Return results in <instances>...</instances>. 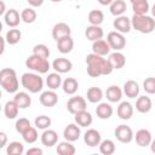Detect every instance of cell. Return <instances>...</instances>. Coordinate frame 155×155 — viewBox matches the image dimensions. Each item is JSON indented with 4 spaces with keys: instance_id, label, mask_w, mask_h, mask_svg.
I'll return each instance as SVG.
<instances>
[{
    "instance_id": "cell-6",
    "label": "cell",
    "mask_w": 155,
    "mask_h": 155,
    "mask_svg": "<svg viewBox=\"0 0 155 155\" xmlns=\"http://www.w3.org/2000/svg\"><path fill=\"white\" fill-rule=\"evenodd\" d=\"M107 41L110 45L111 50H114V51H121L126 46V39H125L124 34L120 31H116V30L108 33Z\"/></svg>"
},
{
    "instance_id": "cell-34",
    "label": "cell",
    "mask_w": 155,
    "mask_h": 155,
    "mask_svg": "<svg viewBox=\"0 0 155 155\" xmlns=\"http://www.w3.org/2000/svg\"><path fill=\"white\" fill-rule=\"evenodd\" d=\"M86 97H87V101L90 103H101L102 98H103V91L97 87V86H92L87 90V93H86Z\"/></svg>"
},
{
    "instance_id": "cell-17",
    "label": "cell",
    "mask_w": 155,
    "mask_h": 155,
    "mask_svg": "<svg viewBox=\"0 0 155 155\" xmlns=\"http://www.w3.org/2000/svg\"><path fill=\"white\" fill-rule=\"evenodd\" d=\"M21 21H22L21 15H19V12H18L17 10H15V8L7 10L6 13L4 15V22H5V24L8 25L10 28H16V27L19 24Z\"/></svg>"
},
{
    "instance_id": "cell-12",
    "label": "cell",
    "mask_w": 155,
    "mask_h": 155,
    "mask_svg": "<svg viewBox=\"0 0 155 155\" xmlns=\"http://www.w3.org/2000/svg\"><path fill=\"white\" fill-rule=\"evenodd\" d=\"M40 140H41L42 145H45V147H47V148H51V147H53V145L57 144V142H58V133H57L54 130L46 128V130H44V132L41 133Z\"/></svg>"
},
{
    "instance_id": "cell-55",
    "label": "cell",
    "mask_w": 155,
    "mask_h": 155,
    "mask_svg": "<svg viewBox=\"0 0 155 155\" xmlns=\"http://www.w3.org/2000/svg\"><path fill=\"white\" fill-rule=\"evenodd\" d=\"M51 1H52V2H61L62 0H51Z\"/></svg>"
},
{
    "instance_id": "cell-47",
    "label": "cell",
    "mask_w": 155,
    "mask_h": 155,
    "mask_svg": "<svg viewBox=\"0 0 155 155\" xmlns=\"http://www.w3.org/2000/svg\"><path fill=\"white\" fill-rule=\"evenodd\" d=\"M27 1L31 7H40L44 4V0H27Z\"/></svg>"
},
{
    "instance_id": "cell-13",
    "label": "cell",
    "mask_w": 155,
    "mask_h": 155,
    "mask_svg": "<svg viewBox=\"0 0 155 155\" xmlns=\"http://www.w3.org/2000/svg\"><path fill=\"white\" fill-rule=\"evenodd\" d=\"M80 134H81V130L78 124H69L63 130V137L65 140H69V142L78 140L80 138Z\"/></svg>"
},
{
    "instance_id": "cell-1",
    "label": "cell",
    "mask_w": 155,
    "mask_h": 155,
    "mask_svg": "<svg viewBox=\"0 0 155 155\" xmlns=\"http://www.w3.org/2000/svg\"><path fill=\"white\" fill-rule=\"evenodd\" d=\"M0 85L8 93H16L18 91L19 81L12 68H4L0 70Z\"/></svg>"
},
{
    "instance_id": "cell-24",
    "label": "cell",
    "mask_w": 155,
    "mask_h": 155,
    "mask_svg": "<svg viewBox=\"0 0 155 155\" xmlns=\"http://www.w3.org/2000/svg\"><path fill=\"white\" fill-rule=\"evenodd\" d=\"M108 61L111 63L114 69H121L126 64V57L120 51H114L113 53H109Z\"/></svg>"
},
{
    "instance_id": "cell-26",
    "label": "cell",
    "mask_w": 155,
    "mask_h": 155,
    "mask_svg": "<svg viewBox=\"0 0 155 155\" xmlns=\"http://www.w3.org/2000/svg\"><path fill=\"white\" fill-rule=\"evenodd\" d=\"M74 47V40L70 35L63 36L57 40V48L61 53H69Z\"/></svg>"
},
{
    "instance_id": "cell-23",
    "label": "cell",
    "mask_w": 155,
    "mask_h": 155,
    "mask_svg": "<svg viewBox=\"0 0 155 155\" xmlns=\"http://www.w3.org/2000/svg\"><path fill=\"white\" fill-rule=\"evenodd\" d=\"M74 121L80 127H88L93 122V117H92L91 113H88L87 110H82L74 115Z\"/></svg>"
},
{
    "instance_id": "cell-3",
    "label": "cell",
    "mask_w": 155,
    "mask_h": 155,
    "mask_svg": "<svg viewBox=\"0 0 155 155\" xmlns=\"http://www.w3.org/2000/svg\"><path fill=\"white\" fill-rule=\"evenodd\" d=\"M22 86L30 93H38L44 88V80L39 73H24L21 76Z\"/></svg>"
},
{
    "instance_id": "cell-30",
    "label": "cell",
    "mask_w": 155,
    "mask_h": 155,
    "mask_svg": "<svg viewBox=\"0 0 155 155\" xmlns=\"http://www.w3.org/2000/svg\"><path fill=\"white\" fill-rule=\"evenodd\" d=\"M19 107L17 105V103L15 101H8L5 103L4 105V114L7 119L12 120V119H16L18 116V111H19Z\"/></svg>"
},
{
    "instance_id": "cell-36",
    "label": "cell",
    "mask_w": 155,
    "mask_h": 155,
    "mask_svg": "<svg viewBox=\"0 0 155 155\" xmlns=\"http://www.w3.org/2000/svg\"><path fill=\"white\" fill-rule=\"evenodd\" d=\"M99 153L103 155H111L115 153V143L111 139H104L99 143Z\"/></svg>"
},
{
    "instance_id": "cell-33",
    "label": "cell",
    "mask_w": 155,
    "mask_h": 155,
    "mask_svg": "<svg viewBox=\"0 0 155 155\" xmlns=\"http://www.w3.org/2000/svg\"><path fill=\"white\" fill-rule=\"evenodd\" d=\"M62 78H61V74L54 71V73H50L47 76H46V85L50 90H57L58 87L62 86Z\"/></svg>"
},
{
    "instance_id": "cell-8",
    "label": "cell",
    "mask_w": 155,
    "mask_h": 155,
    "mask_svg": "<svg viewBox=\"0 0 155 155\" xmlns=\"http://www.w3.org/2000/svg\"><path fill=\"white\" fill-rule=\"evenodd\" d=\"M86 107H87V102L81 96H74V97L69 98V101L67 102V109L73 115H75L76 113H80L82 110H86Z\"/></svg>"
},
{
    "instance_id": "cell-7",
    "label": "cell",
    "mask_w": 155,
    "mask_h": 155,
    "mask_svg": "<svg viewBox=\"0 0 155 155\" xmlns=\"http://www.w3.org/2000/svg\"><path fill=\"white\" fill-rule=\"evenodd\" d=\"M114 134H115V138L120 143H124V144L131 143L132 139L134 138V133H133L132 128L130 126H127V125L116 126V128L114 130Z\"/></svg>"
},
{
    "instance_id": "cell-37",
    "label": "cell",
    "mask_w": 155,
    "mask_h": 155,
    "mask_svg": "<svg viewBox=\"0 0 155 155\" xmlns=\"http://www.w3.org/2000/svg\"><path fill=\"white\" fill-rule=\"evenodd\" d=\"M88 22L92 25H101L104 21V13L101 10H92L88 12Z\"/></svg>"
},
{
    "instance_id": "cell-48",
    "label": "cell",
    "mask_w": 155,
    "mask_h": 155,
    "mask_svg": "<svg viewBox=\"0 0 155 155\" xmlns=\"http://www.w3.org/2000/svg\"><path fill=\"white\" fill-rule=\"evenodd\" d=\"M0 138H1L0 148H5L6 147V143H7V134L5 132H0Z\"/></svg>"
},
{
    "instance_id": "cell-41",
    "label": "cell",
    "mask_w": 155,
    "mask_h": 155,
    "mask_svg": "<svg viewBox=\"0 0 155 155\" xmlns=\"http://www.w3.org/2000/svg\"><path fill=\"white\" fill-rule=\"evenodd\" d=\"M21 38H22V33L19 29H16V28L10 29L5 35V39L10 45H16L17 42H19Z\"/></svg>"
},
{
    "instance_id": "cell-14",
    "label": "cell",
    "mask_w": 155,
    "mask_h": 155,
    "mask_svg": "<svg viewBox=\"0 0 155 155\" xmlns=\"http://www.w3.org/2000/svg\"><path fill=\"white\" fill-rule=\"evenodd\" d=\"M84 142H85L86 145L93 148V147L99 145V143L102 142V136H101V133L97 130L90 128L84 134Z\"/></svg>"
},
{
    "instance_id": "cell-50",
    "label": "cell",
    "mask_w": 155,
    "mask_h": 155,
    "mask_svg": "<svg viewBox=\"0 0 155 155\" xmlns=\"http://www.w3.org/2000/svg\"><path fill=\"white\" fill-rule=\"evenodd\" d=\"M5 38H0V41H1V51H0V53L2 54L4 53V51H5Z\"/></svg>"
},
{
    "instance_id": "cell-54",
    "label": "cell",
    "mask_w": 155,
    "mask_h": 155,
    "mask_svg": "<svg viewBox=\"0 0 155 155\" xmlns=\"http://www.w3.org/2000/svg\"><path fill=\"white\" fill-rule=\"evenodd\" d=\"M131 4H134V2H138V1H144V0H130Z\"/></svg>"
},
{
    "instance_id": "cell-21",
    "label": "cell",
    "mask_w": 155,
    "mask_h": 155,
    "mask_svg": "<svg viewBox=\"0 0 155 155\" xmlns=\"http://www.w3.org/2000/svg\"><path fill=\"white\" fill-rule=\"evenodd\" d=\"M153 102L148 96H139L136 101V110L140 114H147L151 110Z\"/></svg>"
},
{
    "instance_id": "cell-46",
    "label": "cell",
    "mask_w": 155,
    "mask_h": 155,
    "mask_svg": "<svg viewBox=\"0 0 155 155\" xmlns=\"http://www.w3.org/2000/svg\"><path fill=\"white\" fill-rule=\"evenodd\" d=\"M42 149L41 148H36V147H33V148H29L27 151H25V154L27 155H42Z\"/></svg>"
},
{
    "instance_id": "cell-52",
    "label": "cell",
    "mask_w": 155,
    "mask_h": 155,
    "mask_svg": "<svg viewBox=\"0 0 155 155\" xmlns=\"http://www.w3.org/2000/svg\"><path fill=\"white\" fill-rule=\"evenodd\" d=\"M149 147H150L151 153H154V154H155V138L151 140V143H150V145H149Z\"/></svg>"
},
{
    "instance_id": "cell-5",
    "label": "cell",
    "mask_w": 155,
    "mask_h": 155,
    "mask_svg": "<svg viewBox=\"0 0 155 155\" xmlns=\"http://www.w3.org/2000/svg\"><path fill=\"white\" fill-rule=\"evenodd\" d=\"M86 64L97 67L101 70L102 75H109L114 70V68H113L111 63L108 61V58L105 59V58H103V56H99V54L93 53V52L86 56Z\"/></svg>"
},
{
    "instance_id": "cell-32",
    "label": "cell",
    "mask_w": 155,
    "mask_h": 155,
    "mask_svg": "<svg viewBox=\"0 0 155 155\" xmlns=\"http://www.w3.org/2000/svg\"><path fill=\"white\" fill-rule=\"evenodd\" d=\"M109 10H110V13L115 17L117 16H121L126 12L127 10V5L124 0H114L110 5H109Z\"/></svg>"
},
{
    "instance_id": "cell-4",
    "label": "cell",
    "mask_w": 155,
    "mask_h": 155,
    "mask_svg": "<svg viewBox=\"0 0 155 155\" xmlns=\"http://www.w3.org/2000/svg\"><path fill=\"white\" fill-rule=\"evenodd\" d=\"M25 67L35 73H39V74H46L50 69H51V64L48 62L47 58H44V57H40V56H36V54H31L27 58L25 61Z\"/></svg>"
},
{
    "instance_id": "cell-43",
    "label": "cell",
    "mask_w": 155,
    "mask_h": 155,
    "mask_svg": "<svg viewBox=\"0 0 155 155\" xmlns=\"http://www.w3.org/2000/svg\"><path fill=\"white\" fill-rule=\"evenodd\" d=\"M33 54H36V56H40L44 58H48L51 52H50V48L45 44H38L33 47Z\"/></svg>"
},
{
    "instance_id": "cell-2",
    "label": "cell",
    "mask_w": 155,
    "mask_h": 155,
    "mask_svg": "<svg viewBox=\"0 0 155 155\" xmlns=\"http://www.w3.org/2000/svg\"><path fill=\"white\" fill-rule=\"evenodd\" d=\"M132 28L142 34H150L155 30V19L148 15H133L131 18Z\"/></svg>"
},
{
    "instance_id": "cell-28",
    "label": "cell",
    "mask_w": 155,
    "mask_h": 155,
    "mask_svg": "<svg viewBox=\"0 0 155 155\" xmlns=\"http://www.w3.org/2000/svg\"><path fill=\"white\" fill-rule=\"evenodd\" d=\"M113 107L109 104V103H107V102H102V103H99L98 105H97V108H96V114H97V116L99 117V119H102V120H107V119H109L111 115H113Z\"/></svg>"
},
{
    "instance_id": "cell-40",
    "label": "cell",
    "mask_w": 155,
    "mask_h": 155,
    "mask_svg": "<svg viewBox=\"0 0 155 155\" xmlns=\"http://www.w3.org/2000/svg\"><path fill=\"white\" fill-rule=\"evenodd\" d=\"M22 138H23V140H24L25 143H28V144H33V143H35V142L38 140V138H39L36 127H33V126L29 127L25 132L22 133Z\"/></svg>"
},
{
    "instance_id": "cell-35",
    "label": "cell",
    "mask_w": 155,
    "mask_h": 155,
    "mask_svg": "<svg viewBox=\"0 0 155 155\" xmlns=\"http://www.w3.org/2000/svg\"><path fill=\"white\" fill-rule=\"evenodd\" d=\"M36 17H38V15H36V11L34 10V7H25L21 12V18L27 24L34 23L35 19H36Z\"/></svg>"
},
{
    "instance_id": "cell-53",
    "label": "cell",
    "mask_w": 155,
    "mask_h": 155,
    "mask_svg": "<svg viewBox=\"0 0 155 155\" xmlns=\"http://www.w3.org/2000/svg\"><path fill=\"white\" fill-rule=\"evenodd\" d=\"M150 11H151V16L155 18V4L151 6V8H150Z\"/></svg>"
},
{
    "instance_id": "cell-19",
    "label": "cell",
    "mask_w": 155,
    "mask_h": 155,
    "mask_svg": "<svg viewBox=\"0 0 155 155\" xmlns=\"http://www.w3.org/2000/svg\"><path fill=\"white\" fill-rule=\"evenodd\" d=\"M110 50H111L110 45L104 39H99V40L92 41V51H93V53H97L99 56H107V54L110 53Z\"/></svg>"
},
{
    "instance_id": "cell-22",
    "label": "cell",
    "mask_w": 155,
    "mask_h": 155,
    "mask_svg": "<svg viewBox=\"0 0 155 155\" xmlns=\"http://www.w3.org/2000/svg\"><path fill=\"white\" fill-rule=\"evenodd\" d=\"M103 35H104V31L101 28V25H92V24H90L85 29V36L90 41H96V40L103 39Z\"/></svg>"
},
{
    "instance_id": "cell-10",
    "label": "cell",
    "mask_w": 155,
    "mask_h": 155,
    "mask_svg": "<svg viewBox=\"0 0 155 155\" xmlns=\"http://www.w3.org/2000/svg\"><path fill=\"white\" fill-rule=\"evenodd\" d=\"M39 99H40V103H41L44 107H46V108H52V107H54V105L58 103V94L54 92V90H50V88H48L47 91L41 92Z\"/></svg>"
},
{
    "instance_id": "cell-9",
    "label": "cell",
    "mask_w": 155,
    "mask_h": 155,
    "mask_svg": "<svg viewBox=\"0 0 155 155\" xmlns=\"http://www.w3.org/2000/svg\"><path fill=\"white\" fill-rule=\"evenodd\" d=\"M113 25L115 28L116 31H120L122 34H126V33H130L131 28H132V23H131V18H128L127 16H117L115 17L114 22H113Z\"/></svg>"
},
{
    "instance_id": "cell-29",
    "label": "cell",
    "mask_w": 155,
    "mask_h": 155,
    "mask_svg": "<svg viewBox=\"0 0 155 155\" xmlns=\"http://www.w3.org/2000/svg\"><path fill=\"white\" fill-rule=\"evenodd\" d=\"M56 151H57V154H59V155H74V154L76 153V149H75V147L73 145V142L63 140V142H59V143L57 144Z\"/></svg>"
},
{
    "instance_id": "cell-18",
    "label": "cell",
    "mask_w": 155,
    "mask_h": 155,
    "mask_svg": "<svg viewBox=\"0 0 155 155\" xmlns=\"http://www.w3.org/2000/svg\"><path fill=\"white\" fill-rule=\"evenodd\" d=\"M71 34V29L70 27L64 23V22H58L53 25L52 28V38L57 41L58 39L63 38V36H67V35H70Z\"/></svg>"
},
{
    "instance_id": "cell-39",
    "label": "cell",
    "mask_w": 155,
    "mask_h": 155,
    "mask_svg": "<svg viewBox=\"0 0 155 155\" xmlns=\"http://www.w3.org/2000/svg\"><path fill=\"white\" fill-rule=\"evenodd\" d=\"M132 10H133V15H147L148 11L150 10L149 1L144 0V1L134 2L132 4Z\"/></svg>"
},
{
    "instance_id": "cell-42",
    "label": "cell",
    "mask_w": 155,
    "mask_h": 155,
    "mask_svg": "<svg viewBox=\"0 0 155 155\" xmlns=\"http://www.w3.org/2000/svg\"><path fill=\"white\" fill-rule=\"evenodd\" d=\"M34 124H35V127H36V128L44 131V130H46V128H50L52 121H51L50 116H47V115H39V116L35 117Z\"/></svg>"
},
{
    "instance_id": "cell-20",
    "label": "cell",
    "mask_w": 155,
    "mask_h": 155,
    "mask_svg": "<svg viewBox=\"0 0 155 155\" xmlns=\"http://www.w3.org/2000/svg\"><path fill=\"white\" fill-rule=\"evenodd\" d=\"M122 91H124V93L126 94V97H128V98L132 99V98H136V97L139 96L140 88H139V85H138L137 81H134V80H127V81L124 84Z\"/></svg>"
},
{
    "instance_id": "cell-31",
    "label": "cell",
    "mask_w": 155,
    "mask_h": 155,
    "mask_svg": "<svg viewBox=\"0 0 155 155\" xmlns=\"http://www.w3.org/2000/svg\"><path fill=\"white\" fill-rule=\"evenodd\" d=\"M62 88H63V92L64 93L73 96V94L76 93V91L79 88V82L74 78H67L62 82Z\"/></svg>"
},
{
    "instance_id": "cell-16",
    "label": "cell",
    "mask_w": 155,
    "mask_h": 155,
    "mask_svg": "<svg viewBox=\"0 0 155 155\" xmlns=\"http://www.w3.org/2000/svg\"><path fill=\"white\" fill-rule=\"evenodd\" d=\"M133 111H134L133 105L126 101L120 102V104L116 109V114L121 120H130L133 116Z\"/></svg>"
},
{
    "instance_id": "cell-38",
    "label": "cell",
    "mask_w": 155,
    "mask_h": 155,
    "mask_svg": "<svg viewBox=\"0 0 155 155\" xmlns=\"http://www.w3.org/2000/svg\"><path fill=\"white\" fill-rule=\"evenodd\" d=\"M23 153H24V145L21 142H17V140L11 142L6 148V154L7 155H22Z\"/></svg>"
},
{
    "instance_id": "cell-45",
    "label": "cell",
    "mask_w": 155,
    "mask_h": 155,
    "mask_svg": "<svg viewBox=\"0 0 155 155\" xmlns=\"http://www.w3.org/2000/svg\"><path fill=\"white\" fill-rule=\"evenodd\" d=\"M143 88L148 94H155V78H147L143 81Z\"/></svg>"
},
{
    "instance_id": "cell-27",
    "label": "cell",
    "mask_w": 155,
    "mask_h": 155,
    "mask_svg": "<svg viewBox=\"0 0 155 155\" xmlns=\"http://www.w3.org/2000/svg\"><path fill=\"white\" fill-rule=\"evenodd\" d=\"M13 101L17 103V105H18L21 109H27V108H29L30 104H31V98H30L29 93H28V92H24V91H22V92H16V94H15V97H13Z\"/></svg>"
},
{
    "instance_id": "cell-51",
    "label": "cell",
    "mask_w": 155,
    "mask_h": 155,
    "mask_svg": "<svg viewBox=\"0 0 155 155\" xmlns=\"http://www.w3.org/2000/svg\"><path fill=\"white\" fill-rule=\"evenodd\" d=\"M0 4H1V10H0V15H2V16H4V15L6 13V8H5V2H4V1H1Z\"/></svg>"
},
{
    "instance_id": "cell-15",
    "label": "cell",
    "mask_w": 155,
    "mask_h": 155,
    "mask_svg": "<svg viewBox=\"0 0 155 155\" xmlns=\"http://www.w3.org/2000/svg\"><path fill=\"white\" fill-rule=\"evenodd\" d=\"M134 139H136L137 145H139V147H149L151 140H153V136H151V132L149 130L140 128V130H138L136 132Z\"/></svg>"
},
{
    "instance_id": "cell-11",
    "label": "cell",
    "mask_w": 155,
    "mask_h": 155,
    "mask_svg": "<svg viewBox=\"0 0 155 155\" xmlns=\"http://www.w3.org/2000/svg\"><path fill=\"white\" fill-rule=\"evenodd\" d=\"M52 69H54V71L59 73V74H65V73H69L73 68V63L71 61H69L68 58H64V57H59V58H56L53 62H52Z\"/></svg>"
},
{
    "instance_id": "cell-25",
    "label": "cell",
    "mask_w": 155,
    "mask_h": 155,
    "mask_svg": "<svg viewBox=\"0 0 155 155\" xmlns=\"http://www.w3.org/2000/svg\"><path fill=\"white\" fill-rule=\"evenodd\" d=\"M122 93H124V91H122L119 86L111 85V86H109V87L107 88V91H105V97H107V99H108L110 103H117V102L121 101Z\"/></svg>"
},
{
    "instance_id": "cell-44",
    "label": "cell",
    "mask_w": 155,
    "mask_h": 155,
    "mask_svg": "<svg viewBox=\"0 0 155 155\" xmlns=\"http://www.w3.org/2000/svg\"><path fill=\"white\" fill-rule=\"evenodd\" d=\"M15 127H16V131L22 134V133L25 132L29 127H31V124H30V121H29L27 117H21V119H18V120L16 121Z\"/></svg>"
},
{
    "instance_id": "cell-49",
    "label": "cell",
    "mask_w": 155,
    "mask_h": 155,
    "mask_svg": "<svg viewBox=\"0 0 155 155\" xmlns=\"http://www.w3.org/2000/svg\"><path fill=\"white\" fill-rule=\"evenodd\" d=\"M114 0H98V2L102 5V6H109Z\"/></svg>"
}]
</instances>
